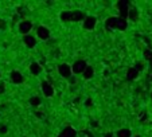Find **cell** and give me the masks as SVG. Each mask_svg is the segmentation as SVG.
Here are the masks:
<instances>
[{
  "label": "cell",
  "instance_id": "cell-1",
  "mask_svg": "<svg viewBox=\"0 0 152 137\" xmlns=\"http://www.w3.org/2000/svg\"><path fill=\"white\" fill-rule=\"evenodd\" d=\"M129 1L127 0H120V1H117V9L120 12V18L123 19H128V12H129Z\"/></svg>",
  "mask_w": 152,
  "mask_h": 137
},
{
  "label": "cell",
  "instance_id": "cell-2",
  "mask_svg": "<svg viewBox=\"0 0 152 137\" xmlns=\"http://www.w3.org/2000/svg\"><path fill=\"white\" fill-rule=\"evenodd\" d=\"M86 66H88V65H86V62L84 61V59H79V61H76L73 63V66H71V73L73 74H82L84 73V70H85L86 69Z\"/></svg>",
  "mask_w": 152,
  "mask_h": 137
},
{
  "label": "cell",
  "instance_id": "cell-3",
  "mask_svg": "<svg viewBox=\"0 0 152 137\" xmlns=\"http://www.w3.org/2000/svg\"><path fill=\"white\" fill-rule=\"evenodd\" d=\"M58 73L61 77H63V78L69 79L70 77H73V73H71V67L69 66V65L66 63H62L58 66Z\"/></svg>",
  "mask_w": 152,
  "mask_h": 137
},
{
  "label": "cell",
  "instance_id": "cell-4",
  "mask_svg": "<svg viewBox=\"0 0 152 137\" xmlns=\"http://www.w3.org/2000/svg\"><path fill=\"white\" fill-rule=\"evenodd\" d=\"M41 88H42V93L44 94V97H53L54 96V88L51 86V85L47 81H43L41 85Z\"/></svg>",
  "mask_w": 152,
  "mask_h": 137
},
{
  "label": "cell",
  "instance_id": "cell-5",
  "mask_svg": "<svg viewBox=\"0 0 152 137\" xmlns=\"http://www.w3.org/2000/svg\"><path fill=\"white\" fill-rule=\"evenodd\" d=\"M32 28V23L30 20H23L19 24V32L23 34V35H28V32L31 31Z\"/></svg>",
  "mask_w": 152,
  "mask_h": 137
},
{
  "label": "cell",
  "instance_id": "cell-6",
  "mask_svg": "<svg viewBox=\"0 0 152 137\" xmlns=\"http://www.w3.org/2000/svg\"><path fill=\"white\" fill-rule=\"evenodd\" d=\"M96 23H97L96 16H85V19H84V28L93 30L96 27Z\"/></svg>",
  "mask_w": 152,
  "mask_h": 137
},
{
  "label": "cell",
  "instance_id": "cell-7",
  "mask_svg": "<svg viewBox=\"0 0 152 137\" xmlns=\"http://www.w3.org/2000/svg\"><path fill=\"white\" fill-rule=\"evenodd\" d=\"M119 26V18L117 16H112L105 20V28L106 30H117Z\"/></svg>",
  "mask_w": 152,
  "mask_h": 137
},
{
  "label": "cell",
  "instance_id": "cell-8",
  "mask_svg": "<svg viewBox=\"0 0 152 137\" xmlns=\"http://www.w3.org/2000/svg\"><path fill=\"white\" fill-rule=\"evenodd\" d=\"M76 136H77V130L73 126H66V128L58 134V137H76Z\"/></svg>",
  "mask_w": 152,
  "mask_h": 137
},
{
  "label": "cell",
  "instance_id": "cell-9",
  "mask_svg": "<svg viewBox=\"0 0 152 137\" xmlns=\"http://www.w3.org/2000/svg\"><path fill=\"white\" fill-rule=\"evenodd\" d=\"M36 34H38V36L41 39H43V41H47V39L50 38V30L47 28V27H44V26L38 27V30H36Z\"/></svg>",
  "mask_w": 152,
  "mask_h": 137
},
{
  "label": "cell",
  "instance_id": "cell-10",
  "mask_svg": "<svg viewBox=\"0 0 152 137\" xmlns=\"http://www.w3.org/2000/svg\"><path fill=\"white\" fill-rule=\"evenodd\" d=\"M9 78H11L12 83H15V85H19V83H22V82L24 81L23 74L19 73V71H12L11 75H9Z\"/></svg>",
  "mask_w": 152,
  "mask_h": 137
},
{
  "label": "cell",
  "instance_id": "cell-11",
  "mask_svg": "<svg viewBox=\"0 0 152 137\" xmlns=\"http://www.w3.org/2000/svg\"><path fill=\"white\" fill-rule=\"evenodd\" d=\"M30 71H31L32 75H39L42 73V65L38 62H32L30 65Z\"/></svg>",
  "mask_w": 152,
  "mask_h": 137
},
{
  "label": "cell",
  "instance_id": "cell-12",
  "mask_svg": "<svg viewBox=\"0 0 152 137\" xmlns=\"http://www.w3.org/2000/svg\"><path fill=\"white\" fill-rule=\"evenodd\" d=\"M23 43L26 44L27 47L32 49V47L36 46V39L34 38L32 35H24V36H23Z\"/></svg>",
  "mask_w": 152,
  "mask_h": 137
},
{
  "label": "cell",
  "instance_id": "cell-13",
  "mask_svg": "<svg viewBox=\"0 0 152 137\" xmlns=\"http://www.w3.org/2000/svg\"><path fill=\"white\" fill-rule=\"evenodd\" d=\"M85 19V15L82 11H71V19L70 22H81Z\"/></svg>",
  "mask_w": 152,
  "mask_h": 137
},
{
  "label": "cell",
  "instance_id": "cell-14",
  "mask_svg": "<svg viewBox=\"0 0 152 137\" xmlns=\"http://www.w3.org/2000/svg\"><path fill=\"white\" fill-rule=\"evenodd\" d=\"M139 77V71L135 69V67H129L128 70H127V79L128 81H133Z\"/></svg>",
  "mask_w": 152,
  "mask_h": 137
},
{
  "label": "cell",
  "instance_id": "cell-15",
  "mask_svg": "<svg viewBox=\"0 0 152 137\" xmlns=\"http://www.w3.org/2000/svg\"><path fill=\"white\" fill-rule=\"evenodd\" d=\"M82 75H84V78L85 79H92L94 77V69L92 66H86V69L84 70Z\"/></svg>",
  "mask_w": 152,
  "mask_h": 137
},
{
  "label": "cell",
  "instance_id": "cell-16",
  "mask_svg": "<svg viewBox=\"0 0 152 137\" xmlns=\"http://www.w3.org/2000/svg\"><path fill=\"white\" fill-rule=\"evenodd\" d=\"M116 134H117V137H132V132H131V129H128V128L119 129Z\"/></svg>",
  "mask_w": 152,
  "mask_h": 137
},
{
  "label": "cell",
  "instance_id": "cell-17",
  "mask_svg": "<svg viewBox=\"0 0 152 137\" xmlns=\"http://www.w3.org/2000/svg\"><path fill=\"white\" fill-rule=\"evenodd\" d=\"M137 16H139V12H137V9L136 8H129V12H128V19H131V20H133V22H136L137 20Z\"/></svg>",
  "mask_w": 152,
  "mask_h": 137
},
{
  "label": "cell",
  "instance_id": "cell-18",
  "mask_svg": "<svg viewBox=\"0 0 152 137\" xmlns=\"http://www.w3.org/2000/svg\"><path fill=\"white\" fill-rule=\"evenodd\" d=\"M127 27H128V22H127L125 19H123V18L119 16V26H117V30H120V31H125Z\"/></svg>",
  "mask_w": 152,
  "mask_h": 137
},
{
  "label": "cell",
  "instance_id": "cell-19",
  "mask_svg": "<svg viewBox=\"0 0 152 137\" xmlns=\"http://www.w3.org/2000/svg\"><path fill=\"white\" fill-rule=\"evenodd\" d=\"M59 16H61V20L62 22H70V19H71V11H62Z\"/></svg>",
  "mask_w": 152,
  "mask_h": 137
},
{
  "label": "cell",
  "instance_id": "cell-20",
  "mask_svg": "<svg viewBox=\"0 0 152 137\" xmlns=\"http://www.w3.org/2000/svg\"><path fill=\"white\" fill-rule=\"evenodd\" d=\"M30 105L34 106V108L39 106L41 105V98H39V97H31V98H30Z\"/></svg>",
  "mask_w": 152,
  "mask_h": 137
},
{
  "label": "cell",
  "instance_id": "cell-21",
  "mask_svg": "<svg viewBox=\"0 0 152 137\" xmlns=\"http://www.w3.org/2000/svg\"><path fill=\"white\" fill-rule=\"evenodd\" d=\"M144 58H145L147 61H149L151 67H152V51L151 50H144Z\"/></svg>",
  "mask_w": 152,
  "mask_h": 137
},
{
  "label": "cell",
  "instance_id": "cell-22",
  "mask_svg": "<svg viewBox=\"0 0 152 137\" xmlns=\"http://www.w3.org/2000/svg\"><path fill=\"white\" fill-rule=\"evenodd\" d=\"M135 69L140 73V71H143L144 70V65L141 63V62H136V65H135Z\"/></svg>",
  "mask_w": 152,
  "mask_h": 137
},
{
  "label": "cell",
  "instance_id": "cell-23",
  "mask_svg": "<svg viewBox=\"0 0 152 137\" xmlns=\"http://www.w3.org/2000/svg\"><path fill=\"white\" fill-rule=\"evenodd\" d=\"M7 132H8V128L4 124H0V134H6Z\"/></svg>",
  "mask_w": 152,
  "mask_h": 137
},
{
  "label": "cell",
  "instance_id": "cell-24",
  "mask_svg": "<svg viewBox=\"0 0 152 137\" xmlns=\"http://www.w3.org/2000/svg\"><path fill=\"white\" fill-rule=\"evenodd\" d=\"M6 91V83L3 81H0V94H3Z\"/></svg>",
  "mask_w": 152,
  "mask_h": 137
},
{
  "label": "cell",
  "instance_id": "cell-25",
  "mask_svg": "<svg viewBox=\"0 0 152 137\" xmlns=\"http://www.w3.org/2000/svg\"><path fill=\"white\" fill-rule=\"evenodd\" d=\"M0 30H6V22L3 19H0Z\"/></svg>",
  "mask_w": 152,
  "mask_h": 137
},
{
  "label": "cell",
  "instance_id": "cell-26",
  "mask_svg": "<svg viewBox=\"0 0 152 137\" xmlns=\"http://www.w3.org/2000/svg\"><path fill=\"white\" fill-rule=\"evenodd\" d=\"M92 104H93V102H92V99H90V98H88V99L85 101V106H88V108H90Z\"/></svg>",
  "mask_w": 152,
  "mask_h": 137
},
{
  "label": "cell",
  "instance_id": "cell-27",
  "mask_svg": "<svg viewBox=\"0 0 152 137\" xmlns=\"http://www.w3.org/2000/svg\"><path fill=\"white\" fill-rule=\"evenodd\" d=\"M147 118H148V116H147V113H143V114H140V121H145Z\"/></svg>",
  "mask_w": 152,
  "mask_h": 137
},
{
  "label": "cell",
  "instance_id": "cell-28",
  "mask_svg": "<svg viewBox=\"0 0 152 137\" xmlns=\"http://www.w3.org/2000/svg\"><path fill=\"white\" fill-rule=\"evenodd\" d=\"M104 137H113V133H111V132H109V133H105Z\"/></svg>",
  "mask_w": 152,
  "mask_h": 137
},
{
  "label": "cell",
  "instance_id": "cell-29",
  "mask_svg": "<svg viewBox=\"0 0 152 137\" xmlns=\"http://www.w3.org/2000/svg\"><path fill=\"white\" fill-rule=\"evenodd\" d=\"M92 125H93L94 128H97V125H98V123H92Z\"/></svg>",
  "mask_w": 152,
  "mask_h": 137
},
{
  "label": "cell",
  "instance_id": "cell-30",
  "mask_svg": "<svg viewBox=\"0 0 152 137\" xmlns=\"http://www.w3.org/2000/svg\"><path fill=\"white\" fill-rule=\"evenodd\" d=\"M133 137H140V136H139V134H136V136H133Z\"/></svg>",
  "mask_w": 152,
  "mask_h": 137
},
{
  "label": "cell",
  "instance_id": "cell-31",
  "mask_svg": "<svg viewBox=\"0 0 152 137\" xmlns=\"http://www.w3.org/2000/svg\"><path fill=\"white\" fill-rule=\"evenodd\" d=\"M151 99H152V93H151Z\"/></svg>",
  "mask_w": 152,
  "mask_h": 137
},
{
  "label": "cell",
  "instance_id": "cell-32",
  "mask_svg": "<svg viewBox=\"0 0 152 137\" xmlns=\"http://www.w3.org/2000/svg\"><path fill=\"white\" fill-rule=\"evenodd\" d=\"M151 81H152V75H151Z\"/></svg>",
  "mask_w": 152,
  "mask_h": 137
},
{
  "label": "cell",
  "instance_id": "cell-33",
  "mask_svg": "<svg viewBox=\"0 0 152 137\" xmlns=\"http://www.w3.org/2000/svg\"><path fill=\"white\" fill-rule=\"evenodd\" d=\"M0 77H1V74H0Z\"/></svg>",
  "mask_w": 152,
  "mask_h": 137
}]
</instances>
